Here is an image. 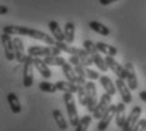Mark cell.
Returning <instances> with one entry per match:
<instances>
[{
  "instance_id": "9c48e42d",
  "label": "cell",
  "mask_w": 146,
  "mask_h": 131,
  "mask_svg": "<svg viewBox=\"0 0 146 131\" xmlns=\"http://www.w3.org/2000/svg\"><path fill=\"white\" fill-rule=\"evenodd\" d=\"M115 83H116L117 91H118V93H120L122 102H125L126 105L131 103L132 102V95H131V91L132 90L129 87L127 82H125V80H122V78H117Z\"/></svg>"
},
{
  "instance_id": "f1b7e54d",
  "label": "cell",
  "mask_w": 146,
  "mask_h": 131,
  "mask_svg": "<svg viewBox=\"0 0 146 131\" xmlns=\"http://www.w3.org/2000/svg\"><path fill=\"white\" fill-rule=\"evenodd\" d=\"M78 90H77V97H78V102L81 106H87V92H86V84H77Z\"/></svg>"
},
{
  "instance_id": "4316f807",
  "label": "cell",
  "mask_w": 146,
  "mask_h": 131,
  "mask_svg": "<svg viewBox=\"0 0 146 131\" xmlns=\"http://www.w3.org/2000/svg\"><path fill=\"white\" fill-rule=\"evenodd\" d=\"M45 63L48 66H54V67H62L67 61L60 56H49V57H45L44 58Z\"/></svg>"
},
{
  "instance_id": "7402d4cb",
  "label": "cell",
  "mask_w": 146,
  "mask_h": 131,
  "mask_svg": "<svg viewBox=\"0 0 146 131\" xmlns=\"http://www.w3.org/2000/svg\"><path fill=\"white\" fill-rule=\"evenodd\" d=\"M88 27H90V29H92L93 32L98 33V34H101L103 37H108L110 33H111V32H110V29L105 25V24L97 22V20H92V22H90Z\"/></svg>"
},
{
  "instance_id": "277c9868",
  "label": "cell",
  "mask_w": 146,
  "mask_h": 131,
  "mask_svg": "<svg viewBox=\"0 0 146 131\" xmlns=\"http://www.w3.org/2000/svg\"><path fill=\"white\" fill-rule=\"evenodd\" d=\"M86 92H87V110L88 112L95 111L97 103H98V97H97V88L93 81H88L86 83Z\"/></svg>"
},
{
  "instance_id": "8992f818",
  "label": "cell",
  "mask_w": 146,
  "mask_h": 131,
  "mask_svg": "<svg viewBox=\"0 0 146 131\" xmlns=\"http://www.w3.org/2000/svg\"><path fill=\"white\" fill-rule=\"evenodd\" d=\"M111 102H112V96L103 92V95H101V97H100V101L97 103L95 111H93V118L100 120L105 115V112L108 110L110 106H111Z\"/></svg>"
},
{
  "instance_id": "ac0fdd59",
  "label": "cell",
  "mask_w": 146,
  "mask_h": 131,
  "mask_svg": "<svg viewBox=\"0 0 146 131\" xmlns=\"http://www.w3.org/2000/svg\"><path fill=\"white\" fill-rule=\"evenodd\" d=\"M7 100H8L9 107H10L13 114H20V112H22V105H20V101H19L18 96L15 95L14 92H9L8 96H7Z\"/></svg>"
},
{
  "instance_id": "603a6c76",
  "label": "cell",
  "mask_w": 146,
  "mask_h": 131,
  "mask_svg": "<svg viewBox=\"0 0 146 131\" xmlns=\"http://www.w3.org/2000/svg\"><path fill=\"white\" fill-rule=\"evenodd\" d=\"M97 48H98L100 53H103L105 56H116L117 54V48L113 47V45H110L107 43H105V42H97L96 43Z\"/></svg>"
},
{
  "instance_id": "836d02e7",
  "label": "cell",
  "mask_w": 146,
  "mask_h": 131,
  "mask_svg": "<svg viewBox=\"0 0 146 131\" xmlns=\"http://www.w3.org/2000/svg\"><path fill=\"white\" fill-rule=\"evenodd\" d=\"M139 96H140V100H141L142 102H145V103H146V91H141Z\"/></svg>"
},
{
  "instance_id": "1f68e13d",
  "label": "cell",
  "mask_w": 146,
  "mask_h": 131,
  "mask_svg": "<svg viewBox=\"0 0 146 131\" xmlns=\"http://www.w3.org/2000/svg\"><path fill=\"white\" fill-rule=\"evenodd\" d=\"M146 129V120L145 118H140V121L135 125V127L131 131H145Z\"/></svg>"
},
{
  "instance_id": "7a4b0ae2",
  "label": "cell",
  "mask_w": 146,
  "mask_h": 131,
  "mask_svg": "<svg viewBox=\"0 0 146 131\" xmlns=\"http://www.w3.org/2000/svg\"><path fill=\"white\" fill-rule=\"evenodd\" d=\"M63 101L66 105V110H67V115H68V120L71 126H77L80 122V116H78V111H77V106H76V101L73 93H68L64 92L63 93Z\"/></svg>"
},
{
  "instance_id": "9a60e30c",
  "label": "cell",
  "mask_w": 146,
  "mask_h": 131,
  "mask_svg": "<svg viewBox=\"0 0 146 131\" xmlns=\"http://www.w3.org/2000/svg\"><path fill=\"white\" fill-rule=\"evenodd\" d=\"M48 28H49L52 35L53 38L56 39L57 42H66V38H64V30L60 28L59 23L57 20H50L48 23Z\"/></svg>"
},
{
  "instance_id": "4fadbf2b",
  "label": "cell",
  "mask_w": 146,
  "mask_h": 131,
  "mask_svg": "<svg viewBox=\"0 0 146 131\" xmlns=\"http://www.w3.org/2000/svg\"><path fill=\"white\" fill-rule=\"evenodd\" d=\"M33 65L36 69H38V72L40 73V76L45 80H49L52 77V71L49 69V66L45 63L44 59L39 58V57H33Z\"/></svg>"
},
{
  "instance_id": "83f0119b",
  "label": "cell",
  "mask_w": 146,
  "mask_h": 131,
  "mask_svg": "<svg viewBox=\"0 0 146 131\" xmlns=\"http://www.w3.org/2000/svg\"><path fill=\"white\" fill-rule=\"evenodd\" d=\"M39 90L45 93H56L58 91L56 83H50L49 81H42L39 83Z\"/></svg>"
},
{
  "instance_id": "d590c367",
  "label": "cell",
  "mask_w": 146,
  "mask_h": 131,
  "mask_svg": "<svg viewBox=\"0 0 146 131\" xmlns=\"http://www.w3.org/2000/svg\"><path fill=\"white\" fill-rule=\"evenodd\" d=\"M145 131H146V129H145Z\"/></svg>"
},
{
  "instance_id": "4dcf8cb0",
  "label": "cell",
  "mask_w": 146,
  "mask_h": 131,
  "mask_svg": "<svg viewBox=\"0 0 146 131\" xmlns=\"http://www.w3.org/2000/svg\"><path fill=\"white\" fill-rule=\"evenodd\" d=\"M86 77L90 78L91 81H96V80H100L101 74H100L97 71H93L92 68H88V67H86Z\"/></svg>"
},
{
  "instance_id": "3957f363",
  "label": "cell",
  "mask_w": 146,
  "mask_h": 131,
  "mask_svg": "<svg viewBox=\"0 0 146 131\" xmlns=\"http://www.w3.org/2000/svg\"><path fill=\"white\" fill-rule=\"evenodd\" d=\"M62 49H59L57 45H49V47H43V45H32L28 48V54L32 57H49V56H60Z\"/></svg>"
},
{
  "instance_id": "d6a6232c",
  "label": "cell",
  "mask_w": 146,
  "mask_h": 131,
  "mask_svg": "<svg viewBox=\"0 0 146 131\" xmlns=\"http://www.w3.org/2000/svg\"><path fill=\"white\" fill-rule=\"evenodd\" d=\"M100 1V4L103 5V7H106V5H110V4H112V3H115V1H118V0H98Z\"/></svg>"
},
{
  "instance_id": "e0dca14e",
  "label": "cell",
  "mask_w": 146,
  "mask_h": 131,
  "mask_svg": "<svg viewBox=\"0 0 146 131\" xmlns=\"http://www.w3.org/2000/svg\"><path fill=\"white\" fill-rule=\"evenodd\" d=\"M100 83H101L103 91H105L106 93H108V95H111V96L116 95L117 87L115 86L116 83H113L110 77H107V76H101V77H100Z\"/></svg>"
},
{
  "instance_id": "8fae6325",
  "label": "cell",
  "mask_w": 146,
  "mask_h": 131,
  "mask_svg": "<svg viewBox=\"0 0 146 131\" xmlns=\"http://www.w3.org/2000/svg\"><path fill=\"white\" fill-rule=\"evenodd\" d=\"M115 114H116V105H111L108 107V110L105 112V115L100 118L98 124H97V130L98 131H105L107 130L108 125L111 124L112 118L115 117Z\"/></svg>"
},
{
  "instance_id": "cb8c5ba5",
  "label": "cell",
  "mask_w": 146,
  "mask_h": 131,
  "mask_svg": "<svg viewBox=\"0 0 146 131\" xmlns=\"http://www.w3.org/2000/svg\"><path fill=\"white\" fill-rule=\"evenodd\" d=\"M64 38H66V42L69 44H72L74 42V34H76V25L74 23L72 22H67L64 24Z\"/></svg>"
},
{
  "instance_id": "d4e9b609",
  "label": "cell",
  "mask_w": 146,
  "mask_h": 131,
  "mask_svg": "<svg viewBox=\"0 0 146 131\" xmlns=\"http://www.w3.org/2000/svg\"><path fill=\"white\" fill-rule=\"evenodd\" d=\"M92 58H93V62H95V66L98 67L100 71L106 72V71H108V69H110L108 66H107V63H106V59L103 58V57L100 53L92 54Z\"/></svg>"
},
{
  "instance_id": "d6986e66",
  "label": "cell",
  "mask_w": 146,
  "mask_h": 131,
  "mask_svg": "<svg viewBox=\"0 0 146 131\" xmlns=\"http://www.w3.org/2000/svg\"><path fill=\"white\" fill-rule=\"evenodd\" d=\"M62 71H63V74L66 76L67 81L73 82V83H76V84L78 83V76H77L74 68H73L72 65L69 62H66L64 65L62 66Z\"/></svg>"
},
{
  "instance_id": "2e32d148",
  "label": "cell",
  "mask_w": 146,
  "mask_h": 131,
  "mask_svg": "<svg viewBox=\"0 0 146 131\" xmlns=\"http://www.w3.org/2000/svg\"><path fill=\"white\" fill-rule=\"evenodd\" d=\"M115 118H116V125L118 127H122L125 121H126V103L125 102H118L116 105V114H115Z\"/></svg>"
},
{
  "instance_id": "44dd1931",
  "label": "cell",
  "mask_w": 146,
  "mask_h": 131,
  "mask_svg": "<svg viewBox=\"0 0 146 131\" xmlns=\"http://www.w3.org/2000/svg\"><path fill=\"white\" fill-rule=\"evenodd\" d=\"M52 116L54 118V122L59 127V130L66 131L68 129V122H67L64 116H63V114L60 112V110H53V111H52Z\"/></svg>"
},
{
  "instance_id": "484cf974",
  "label": "cell",
  "mask_w": 146,
  "mask_h": 131,
  "mask_svg": "<svg viewBox=\"0 0 146 131\" xmlns=\"http://www.w3.org/2000/svg\"><path fill=\"white\" fill-rule=\"evenodd\" d=\"M92 118L93 116H90V115H84L83 117H81L80 122L76 126V131H88V127L92 122Z\"/></svg>"
},
{
  "instance_id": "6da1fadb",
  "label": "cell",
  "mask_w": 146,
  "mask_h": 131,
  "mask_svg": "<svg viewBox=\"0 0 146 131\" xmlns=\"http://www.w3.org/2000/svg\"><path fill=\"white\" fill-rule=\"evenodd\" d=\"M3 32L10 35H25L29 38L36 39V41H42L48 45H56V39L53 38V35H48L47 33L33 28H27V27L22 25H5L3 28Z\"/></svg>"
},
{
  "instance_id": "30bf717a",
  "label": "cell",
  "mask_w": 146,
  "mask_h": 131,
  "mask_svg": "<svg viewBox=\"0 0 146 131\" xmlns=\"http://www.w3.org/2000/svg\"><path fill=\"white\" fill-rule=\"evenodd\" d=\"M105 59H106V63H107L108 68L117 76V78L126 80V68H125L123 66H121L120 63H118L117 61L113 57H111V56H106Z\"/></svg>"
},
{
  "instance_id": "52a82bcc",
  "label": "cell",
  "mask_w": 146,
  "mask_h": 131,
  "mask_svg": "<svg viewBox=\"0 0 146 131\" xmlns=\"http://www.w3.org/2000/svg\"><path fill=\"white\" fill-rule=\"evenodd\" d=\"M141 114H142V108L140 107V106H133L131 112H130L129 116L126 118V121H125L123 126L121 127V130L122 131H131L133 127H135V125L140 121Z\"/></svg>"
},
{
  "instance_id": "5b68a950",
  "label": "cell",
  "mask_w": 146,
  "mask_h": 131,
  "mask_svg": "<svg viewBox=\"0 0 146 131\" xmlns=\"http://www.w3.org/2000/svg\"><path fill=\"white\" fill-rule=\"evenodd\" d=\"M23 84L25 88H30L33 86L34 82V77H33V57L27 56L25 62L23 63Z\"/></svg>"
},
{
  "instance_id": "7c38bea8",
  "label": "cell",
  "mask_w": 146,
  "mask_h": 131,
  "mask_svg": "<svg viewBox=\"0 0 146 131\" xmlns=\"http://www.w3.org/2000/svg\"><path fill=\"white\" fill-rule=\"evenodd\" d=\"M125 68H126V82L129 84V87L131 88L132 91L137 90L139 87V81H137V76H136V71L135 67L131 62H127L125 65Z\"/></svg>"
},
{
  "instance_id": "ba28073f",
  "label": "cell",
  "mask_w": 146,
  "mask_h": 131,
  "mask_svg": "<svg viewBox=\"0 0 146 131\" xmlns=\"http://www.w3.org/2000/svg\"><path fill=\"white\" fill-rule=\"evenodd\" d=\"M1 45L4 48V56L7 61L15 59V49H14V42L11 39L10 34L8 33H1Z\"/></svg>"
},
{
  "instance_id": "e575fe53",
  "label": "cell",
  "mask_w": 146,
  "mask_h": 131,
  "mask_svg": "<svg viewBox=\"0 0 146 131\" xmlns=\"http://www.w3.org/2000/svg\"><path fill=\"white\" fill-rule=\"evenodd\" d=\"M0 14H1V15L8 14V8L5 7V5H1V7H0Z\"/></svg>"
},
{
  "instance_id": "5bb4252c",
  "label": "cell",
  "mask_w": 146,
  "mask_h": 131,
  "mask_svg": "<svg viewBox=\"0 0 146 131\" xmlns=\"http://www.w3.org/2000/svg\"><path fill=\"white\" fill-rule=\"evenodd\" d=\"M14 42V49H15V59L18 63H24L27 59L25 49H24V43L19 37H15L13 39Z\"/></svg>"
},
{
  "instance_id": "ffe728a7",
  "label": "cell",
  "mask_w": 146,
  "mask_h": 131,
  "mask_svg": "<svg viewBox=\"0 0 146 131\" xmlns=\"http://www.w3.org/2000/svg\"><path fill=\"white\" fill-rule=\"evenodd\" d=\"M56 84H57V88H58V91H62L63 93H64V92L77 93L78 86L76 83H73V82H69V81H58Z\"/></svg>"
},
{
  "instance_id": "f546056e",
  "label": "cell",
  "mask_w": 146,
  "mask_h": 131,
  "mask_svg": "<svg viewBox=\"0 0 146 131\" xmlns=\"http://www.w3.org/2000/svg\"><path fill=\"white\" fill-rule=\"evenodd\" d=\"M82 45H83V48L91 54V56H92V54H96V53H100V51H98V48H97L96 43H93L92 41H83Z\"/></svg>"
}]
</instances>
